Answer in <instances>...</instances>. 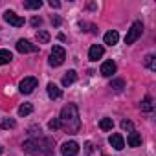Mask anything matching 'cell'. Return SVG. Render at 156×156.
Instances as JSON below:
<instances>
[{
    "instance_id": "cell-22",
    "label": "cell",
    "mask_w": 156,
    "mask_h": 156,
    "mask_svg": "<svg viewBox=\"0 0 156 156\" xmlns=\"http://www.w3.org/2000/svg\"><path fill=\"white\" fill-rule=\"evenodd\" d=\"M33 112V107L30 105V103H24V105H20V108H19V116H28V114H31Z\"/></svg>"
},
{
    "instance_id": "cell-30",
    "label": "cell",
    "mask_w": 156,
    "mask_h": 156,
    "mask_svg": "<svg viewBox=\"0 0 156 156\" xmlns=\"http://www.w3.org/2000/svg\"><path fill=\"white\" fill-rule=\"evenodd\" d=\"M51 22H53V26H59L61 24V19L59 17H51Z\"/></svg>"
},
{
    "instance_id": "cell-23",
    "label": "cell",
    "mask_w": 156,
    "mask_h": 156,
    "mask_svg": "<svg viewBox=\"0 0 156 156\" xmlns=\"http://www.w3.org/2000/svg\"><path fill=\"white\" fill-rule=\"evenodd\" d=\"M125 87V81L123 79H114L112 83H110V88H114V90H121Z\"/></svg>"
},
{
    "instance_id": "cell-7",
    "label": "cell",
    "mask_w": 156,
    "mask_h": 156,
    "mask_svg": "<svg viewBox=\"0 0 156 156\" xmlns=\"http://www.w3.org/2000/svg\"><path fill=\"white\" fill-rule=\"evenodd\" d=\"M61 152H62V156H75L79 152V143L77 141H66V143H62Z\"/></svg>"
},
{
    "instance_id": "cell-25",
    "label": "cell",
    "mask_w": 156,
    "mask_h": 156,
    "mask_svg": "<svg viewBox=\"0 0 156 156\" xmlns=\"http://www.w3.org/2000/svg\"><path fill=\"white\" fill-rule=\"evenodd\" d=\"M48 127H50V130H57V129H61V123H59V118H57V119H51V121L48 123Z\"/></svg>"
},
{
    "instance_id": "cell-26",
    "label": "cell",
    "mask_w": 156,
    "mask_h": 156,
    "mask_svg": "<svg viewBox=\"0 0 156 156\" xmlns=\"http://www.w3.org/2000/svg\"><path fill=\"white\" fill-rule=\"evenodd\" d=\"M41 24H42V19H41V17H33V19H31V26H33V28H37V26H41Z\"/></svg>"
},
{
    "instance_id": "cell-27",
    "label": "cell",
    "mask_w": 156,
    "mask_h": 156,
    "mask_svg": "<svg viewBox=\"0 0 156 156\" xmlns=\"http://www.w3.org/2000/svg\"><path fill=\"white\" fill-rule=\"evenodd\" d=\"M121 127H123L125 130H127V129H129V130H132V121H129V119H123V121H121Z\"/></svg>"
},
{
    "instance_id": "cell-19",
    "label": "cell",
    "mask_w": 156,
    "mask_h": 156,
    "mask_svg": "<svg viewBox=\"0 0 156 156\" xmlns=\"http://www.w3.org/2000/svg\"><path fill=\"white\" fill-rule=\"evenodd\" d=\"M99 127H101V130H112L114 121H112L110 118H103V119L99 121Z\"/></svg>"
},
{
    "instance_id": "cell-29",
    "label": "cell",
    "mask_w": 156,
    "mask_h": 156,
    "mask_svg": "<svg viewBox=\"0 0 156 156\" xmlns=\"http://www.w3.org/2000/svg\"><path fill=\"white\" fill-rule=\"evenodd\" d=\"M51 8H61V2H57V0H50V2H48Z\"/></svg>"
},
{
    "instance_id": "cell-17",
    "label": "cell",
    "mask_w": 156,
    "mask_h": 156,
    "mask_svg": "<svg viewBox=\"0 0 156 156\" xmlns=\"http://www.w3.org/2000/svg\"><path fill=\"white\" fill-rule=\"evenodd\" d=\"M143 64L149 68V70H152V72H156V57L152 55V53H149L145 59H143Z\"/></svg>"
},
{
    "instance_id": "cell-10",
    "label": "cell",
    "mask_w": 156,
    "mask_h": 156,
    "mask_svg": "<svg viewBox=\"0 0 156 156\" xmlns=\"http://www.w3.org/2000/svg\"><path fill=\"white\" fill-rule=\"evenodd\" d=\"M103 53H105L103 46H101V44H94V46H90L88 59H90V61H98V59H101V57H103Z\"/></svg>"
},
{
    "instance_id": "cell-3",
    "label": "cell",
    "mask_w": 156,
    "mask_h": 156,
    "mask_svg": "<svg viewBox=\"0 0 156 156\" xmlns=\"http://www.w3.org/2000/svg\"><path fill=\"white\" fill-rule=\"evenodd\" d=\"M64 59H66V51H64V48H62V46H53L48 62H50L51 66H61V64L64 62Z\"/></svg>"
},
{
    "instance_id": "cell-6",
    "label": "cell",
    "mask_w": 156,
    "mask_h": 156,
    "mask_svg": "<svg viewBox=\"0 0 156 156\" xmlns=\"http://www.w3.org/2000/svg\"><path fill=\"white\" fill-rule=\"evenodd\" d=\"M4 20H6L8 24L15 26V28H20V26H24V19H22V17H19L15 11H6V13H4Z\"/></svg>"
},
{
    "instance_id": "cell-16",
    "label": "cell",
    "mask_w": 156,
    "mask_h": 156,
    "mask_svg": "<svg viewBox=\"0 0 156 156\" xmlns=\"http://www.w3.org/2000/svg\"><path fill=\"white\" fill-rule=\"evenodd\" d=\"M141 112H152L154 110V101H152V98L151 96H145V99L141 101Z\"/></svg>"
},
{
    "instance_id": "cell-13",
    "label": "cell",
    "mask_w": 156,
    "mask_h": 156,
    "mask_svg": "<svg viewBox=\"0 0 156 156\" xmlns=\"http://www.w3.org/2000/svg\"><path fill=\"white\" fill-rule=\"evenodd\" d=\"M127 143H129V147H140L141 145V134L136 132V130H130V134L127 138Z\"/></svg>"
},
{
    "instance_id": "cell-24",
    "label": "cell",
    "mask_w": 156,
    "mask_h": 156,
    "mask_svg": "<svg viewBox=\"0 0 156 156\" xmlns=\"http://www.w3.org/2000/svg\"><path fill=\"white\" fill-rule=\"evenodd\" d=\"M15 125H17V123H15V119H11V118H6V119L2 121V129H6V130H8V129H15Z\"/></svg>"
},
{
    "instance_id": "cell-2",
    "label": "cell",
    "mask_w": 156,
    "mask_h": 156,
    "mask_svg": "<svg viewBox=\"0 0 156 156\" xmlns=\"http://www.w3.org/2000/svg\"><path fill=\"white\" fill-rule=\"evenodd\" d=\"M141 33H143V24H141L140 20H136V22L130 26V30L127 31V35H125V44H134V42L141 37Z\"/></svg>"
},
{
    "instance_id": "cell-14",
    "label": "cell",
    "mask_w": 156,
    "mask_h": 156,
    "mask_svg": "<svg viewBox=\"0 0 156 156\" xmlns=\"http://www.w3.org/2000/svg\"><path fill=\"white\" fill-rule=\"evenodd\" d=\"M75 79H77V72L75 70H68L64 73V77H62V87H70L72 83H75Z\"/></svg>"
},
{
    "instance_id": "cell-15",
    "label": "cell",
    "mask_w": 156,
    "mask_h": 156,
    "mask_svg": "<svg viewBox=\"0 0 156 156\" xmlns=\"http://www.w3.org/2000/svg\"><path fill=\"white\" fill-rule=\"evenodd\" d=\"M46 90H48L50 99H59V98H61V94H62V92H61V88H59L55 83H48V88H46Z\"/></svg>"
},
{
    "instance_id": "cell-1",
    "label": "cell",
    "mask_w": 156,
    "mask_h": 156,
    "mask_svg": "<svg viewBox=\"0 0 156 156\" xmlns=\"http://www.w3.org/2000/svg\"><path fill=\"white\" fill-rule=\"evenodd\" d=\"M59 123H61V127L68 134H77V132H79L81 119H79V110H77V107L73 103H68L66 107H62Z\"/></svg>"
},
{
    "instance_id": "cell-28",
    "label": "cell",
    "mask_w": 156,
    "mask_h": 156,
    "mask_svg": "<svg viewBox=\"0 0 156 156\" xmlns=\"http://www.w3.org/2000/svg\"><path fill=\"white\" fill-rule=\"evenodd\" d=\"M85 147H87V152H88V154H92V152H94V145H92L90 141H87V143H85Z\"/></svg>"
},
{
    "instance_id": "cell-21",
    "label": "cell",
    "mask_w": 156,
    "mask_h": 156,
    "mask_svg": "<svg viewBox=\"0 0 156 156\" xmlns=\"http://www.w3.org/2000/svg\"><path fill=\"white\" fill-rule=\"evenodd\" d=\"M37 41H39L41 44H48V42H50V33L44 31V30H42V31H37Z\"/></svg>"
},
{
    "instance_id": "cell-11",
    "label": "cell",
    "mask_w": 156,
    "mask_h": 156,
    "mask_svg": "<svg viewBox=\"0 0 156 156\" xmlns=\"http://www.w3.org/2000/svg\"><path fill=\"white\" fill-rule=\"evenodd\" d=\"M108 143H110L116 151H121V149L125 147V140H123V136H121V134H118V132H116V134H112V136L108 138Z\"/></svg>"
},
{
    "instance_id": "cell-4",
    "label": "cell",
    "mask_w": 156,
    "mask_h": 156,
    "mask_svg": "<svg viewBox=\"0 0 156 156\" xmlns=\"http://www.w3.org/2000/svg\"><path fill=\"white\" fill-rule=\"evenodd\" d=\"M37 85H39V81L35 79V77H24V79L20 81V85H19V90L22 94H31L37 88Z\"/></svg>"
},
{
    "instance_id": "cell-8",
    "label": "cell",
    "mask_w": 156,
    "mask_h": 156,
    "mask_svg": "<svg viewBox=\"0 0 156 156\" xmlns=\"http://www.w3.org/2000/svg\"><path fill=\"white\" fill-rule=\"evenodd\" d=\"M17 51H20V53H31V51H39V46L31 44V42L26 41V39H20V41L17 42Z\"/></svg>"
},
{
    "instance_id": "cell-5",
    "label": "cell",
    "mask_w": 156,
    "mask_h": 156,
    "mask_svg": "<svg viewBox=\"0 0 156 156\" xmlns=\"http://www.w3.org/2000/svg\"><path fill=\"white\" fill-rule=\"evenodd\" d=\"M22 149H24L26 152H30V154H42V152H44L42 147H41V143H39L37 140H28V141H24V143H22Z\"/></svg>"
},
{
    "instance_id": "cell-12",
    "label": "cell",
    "mask_w": 156,
    "mask_h": 156,
    "mask_svg": "<svg viewBox=\"0 0 156 156\" xmlns=\"http://www.w3.org/2000/svg\"><path fill=\"white\" fill-rule=\"evenodd\" d=\"M103 41H105V44H108V46H114V44H118V41H119V33H118L116 30H112V31H107V33H105V37H103Z\"/></svg>"
},
{
    "instance_id": "cell-9",
    "label": "cell",
    "mask_w": 156,
    "mask_h": 156,
    "mask_svg": "<svg viewBox=\"0 0 156 156\" xmlns=\"http://www.w3.org/2000/svg\"><path fill=\"white\" fill-rule=\"evenodd\" d=\"M112 73H116V62H114L112 59H108V61H105V62L101 64V75L110 77Z\"/></svg>"
},
{
    "instance_id": "cell-20",
    "label": "cell",
    "mask_w": 156,
    "mask_h": 156,
    "mask_svg": "<svg viewBox=\"0 0 156 156\" xmlns=\"http://www.w3.org/2000/svg\"><path fill=\"white\" fill-rule=\"evenodd\" d=\"M41 6H42L41 0H26V2H24V8L26 9H39Z\"/></svg>"
},
{
    "instance_id": "cell-18",
    "label": "cell",
    "mask_w": 156,
    "mask_h": 156,
    "mask_svg": "<svg viewBox=\"0 0 156 156\" xmlns=\"http://www.w3.org/2000/svg\"><path fill=\"white\" fill-rule=\"evenodd\" d=\"M11 59H13V55H11L9 50H0V66L11 62Z\"/></svg>"
}]
</instances>
